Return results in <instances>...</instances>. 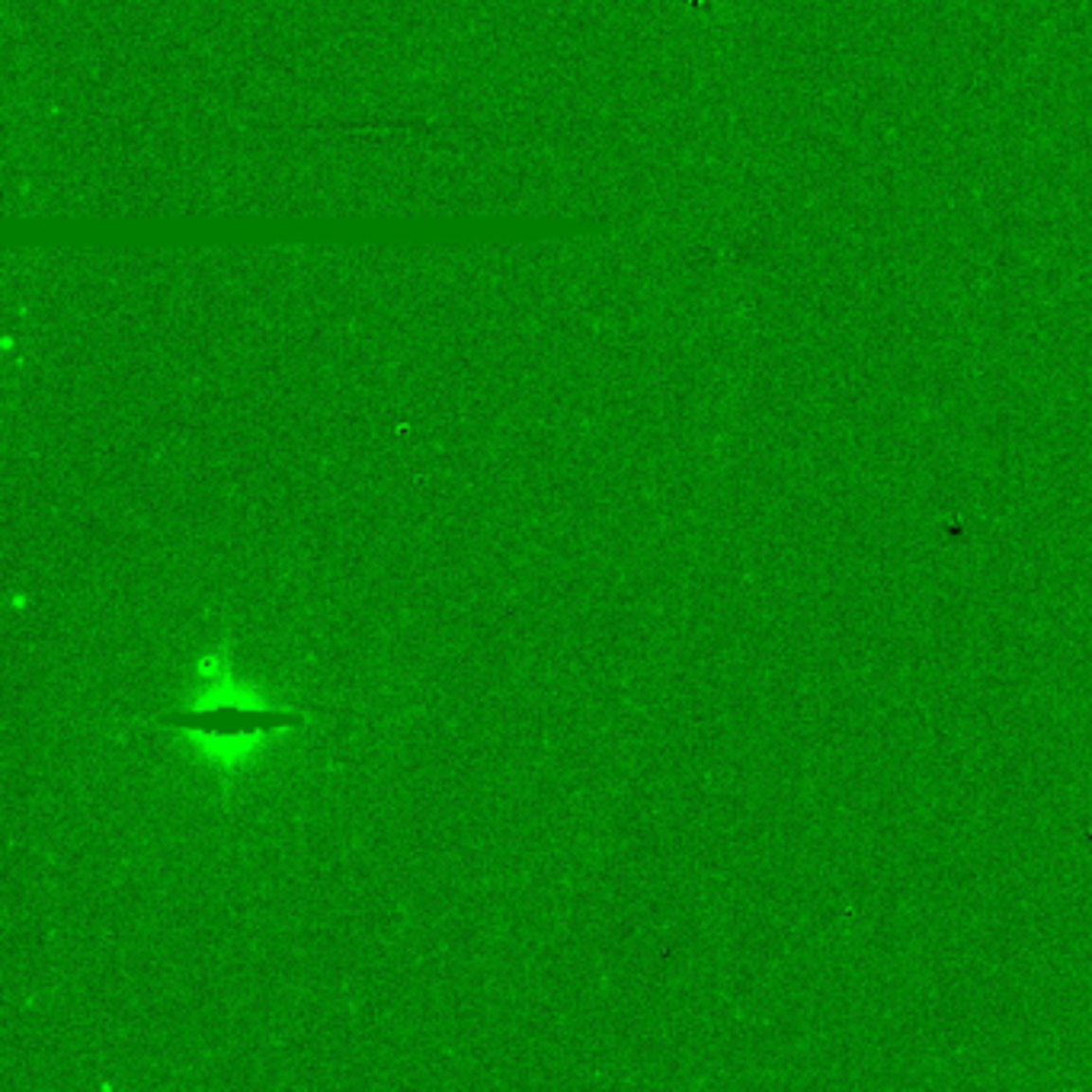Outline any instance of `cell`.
I'll use <instances>...</instances> for the list:
<instances>
[{
  "label": "cell",
  "mask_w": 1092,
  "mask_h": 1092,
  "mask_svg": "<svg viewBox=\"0 0 1092 1092\" xmlns=\"http://www.w3.org/2000/svg\"><path fill=\"white\" fill-rule=\"evenodd\" d=\"M173 727H189L196 734H215V737H238V734H260V730H273L279 725H289V715L270 708H208V711H189V715L164 718Z\"/></svg>",
  "instance_id": "1"
}]
</instances>
